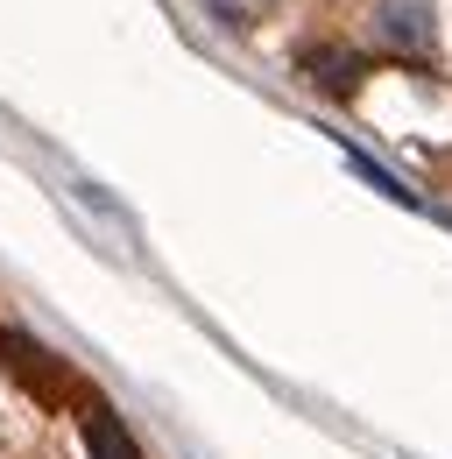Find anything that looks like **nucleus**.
Wrapping results in <instances>:
<instances>
[{"mask_svg":"<svg viewBox=\"0 0 452 459\" xmlns=\"http://www.w3.org/2000/svg\"><path fill=\"white\" fill-rule=\"evenodd\" d=\"M375 29H382V43L403 50V57H424V50L439 43L431 7H417V0H389V7H375Z\"/></svg>","mask_w":452,"mask_h":459,"instance_id":"obj_1","label":"nucleus"},{"mask_svg":"<svg viewBox=\"0 0 452 459\" xmlns=\"http://www.w3.org/2000/svg\"><path fill=\"white\" fill-rule=\"evenodd\" d=\"M85 438H92V459H142V453H135V438L113 424L107 403H85Z\"/></svg>","mask_w":452,"mask_h":459,"instance_id":"obj_2","label":"nucleus"},{"mask_svg":"<svg viewBox=\"0 0 452 459\" xmlns=\"http://www.w3.org/2000/svg\"><path fill=\"white\" fill-rule=\"evenodd\" d=\"M304 71H311L326 92H339V100L361 85V57H346V50H311V57H304Z\"/></svg>","mask_w":452,"mask_h":459,"instance_id":"obj_3","label":"nucleus"}]
</instances>
